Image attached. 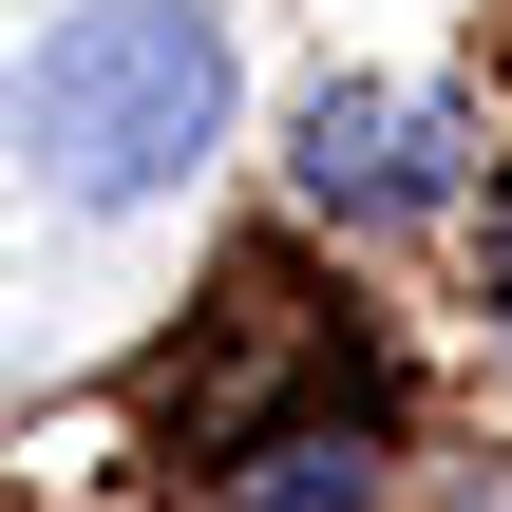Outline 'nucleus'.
Returning <instances> with one entry per match:
<instances>
[{
    "label": "nucleus",
    "mask_w": 512,
    "mask_h": 512,
    "mask_svg": "<svg viewBox=\"0 0 512 512\" xmlns=\"http://www.w3.org/2000/svg\"><path fill=\"white\" fill-rule=\"evenodd\" d=\"M209 133H228V38H209V0H76V19L19 57V152H38L76 209L171 190Z\"/></svg>",
    "instance_id": "f257e3e1"
},
{
    "label": "nucleus",
    "mask_w": 512,
    "mask_h": 512,
    "mask_svg": "<svg viewBox=\"0 0 512 512\" xmlns=\"http://www.w3.org/2000/svg\"><path fill=\"white\" fill-rule=\"evenodd\" d=\"M456 152H475V133H456L437 95H323V114H304V190H323V209H361V228L437 209V190H456Z\"/></svg>",
    "instance_id": "f03ea898"
},
{
    "label": "nucleus",
    "mask_w": 512,
    "mask_h": 512,
    "mask_svg": "<svg viewBox=\"0 0 512 512\" xmlns=\"http://www.w3.org/2000/svg\"><path fill=\"white\" fill-rule=\"evenodd\" d=\"M361 494H380L361 437H266V456L228 475V512H361Z\"/></svg>",
    "instance_id": "7ed1b4c3"
}]
</instances>
